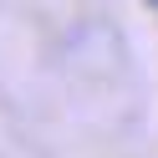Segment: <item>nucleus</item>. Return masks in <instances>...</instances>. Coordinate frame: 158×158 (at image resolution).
<instances>
[{
	"label": "nucleus",
	"instance_id": "f257e3e1",
	"mask_svg": "<svg viewBox=\"0 0 158 158\" xmlns=\"http://www.w3.org/2000/svg\"><path fill=\"white\" fill-rule=\"evenodd\" d=\"M153 5H158V0H153Z\"/></svg>",
	"mask_w": 158,
	"mask_h": 158
}]
</instances>
